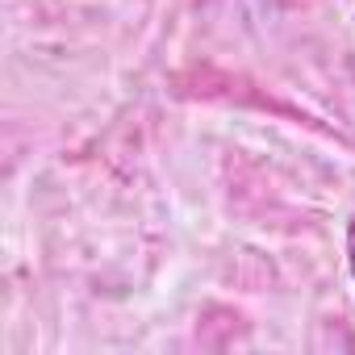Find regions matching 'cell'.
I'll return each mask as SVG.
<instances>
[{"label":"cell","mask_w":355,"mask_h":355,"mask_svg":"<svg viewBox=\"0 0 355 355\" xmlns=\"http://www.w3.org/2000/svg\"><path fill=\"white\" fill-rule=\"evenodd\" d=\"M343 243H347V268H351V280H355V214H351V222H347Z\"/></svg>","instance_id":"cell-1"}]
</instances>
